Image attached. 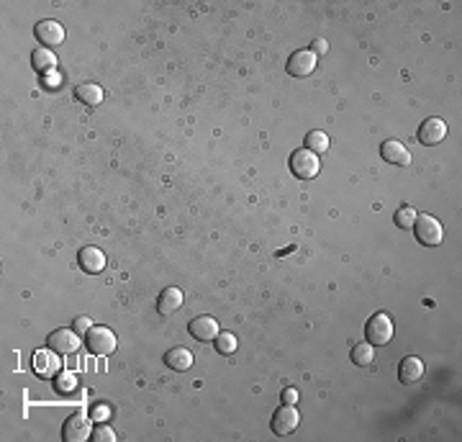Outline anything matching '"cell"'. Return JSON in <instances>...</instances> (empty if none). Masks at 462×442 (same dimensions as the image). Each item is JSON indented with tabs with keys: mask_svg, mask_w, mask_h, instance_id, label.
I'll use <instances>...</instances> for the list:
<instances>
[{
	"mask_svg": "<svg viewBox=\"0 0 462 442\" xmlns=\"http://www.w3.org/2000/svg\"><path fill=\"white\" fill-rule=\"evenodd\" d=\"M306 149H308V152H313L316 157H319V154H324L329 149V136L324 134V131H311V134L306 136Z\"/></svg>",
	"mask_w": 462,
	"mask_h": 442,
	"instance_id": "cell-21",
	"label": "cell"
},
{
	"mask_svg": "<svg viewBox=\"0 0 462 442\" xmlns=\"http://www.w3.org/2000/svg\"><path fill=\"white\" fill-rule=\"evenodd\" d=\"M90 329H92L90 319H88V316H77V319H75V332H77V334H88Z\"/></svg>",
	"mask_w": 462,
	"mask_h": 442,
	"instance_id": "cell-27",
	"label": "cell"
},
{
	"mask_svg": "<svg viewBox=\"0 0 462 442\" xmlns=\"http://www.w3.org/2000/svg\"><path fill=\"white\" fill-rule=\"evenodd\" d=\"M165 363H167L172 370H188V368L193 366V355H190V350L185 347H172L165 355Z\"/></svg>",
	"mask_w": 462,
	"mask_h": 442,
	"instance_id": "cell-18",
	"label": "cell"
},
{
	"mask_svg": "<svg viewBox=\"0 0 462 442\" xmlns=\"http://www.w3.org/2000/svg\"><path fill=\"white\" fill-rule=\"evenodd\" d=\"M236 347H239V342L231 332H219V337H216V352L219 355H234Z\"/></svg>",
	"mask_w": 462,
	"mask_h": 442,
	"instance_id": "cell-22",
	"label": "cell"
},
{
	"mask_svg": "<svg viewBox=\"0 0 462 442\" xmlns=\"http://www.w3.org/2000/svg\"><path fill=\"white\" fill-rule=\"evenodd\" d=\"M90 440H95V442H113V440H116V432H113L110 427H106V425L92 427V437H90Z\"/></svg>",
	"mask_w": 462,
	"mask_h": 442,
	"instance_id": "cell-25",
	"label": "cell"
},
{
	"mask_svg": "<svg viewBox=\"0 0 462 442\" xmlns=\"http://www.w3.org/2000/svg\"><path fill=\"white\" fill-rule=\"evenodd\" d=\"M34 36L44 44V49H49V47H57V44L65 42V28H62V24H57V21L44 18V21H39V24L34 26Z\"/></svg>",
	"mask_w": 462,
	"mask_h": 442,
	"instance_id": "cell-8",
	"label": "cell"
},
{
	"mask_svg": "<svg viewBox=\"0 0 462 442\" xmlns=\"http://www.w3.org/2000/svg\"><path fill=\"white\" fill-rule=\"evenodd\" d=\"M413 231H416V239L427 247H437L442 245V237H445V229H442V221H437L429 213H419L416 221H413Z\"/></svg>",
	"mask_w": 462,
	"mask_h": 442,
	"instance_id": "cell-1",
	"label": "cell"
},
{
	"mask_svg": "<svg viewBox=\"0 0 462 442\" xmlns=\"http://www.w3.org/2000/svg\"><path fill=\"white\" fill-rule=\"evenodd\" d=\"M47 347L54 350L57 355H72V352H77V347H80V337H77L75 329H54L47 337Z\"/></svg>",
	"mask_w": 462,
	"mask_h": 442,
	"instance_id": "cell-7",
	"label": "cell"
},
{
	"mask_svg": "<svg viewBox=\"0 0 462 442\" xmlns=\"http://www.w3.org/2000/svg\"><path fill=\"white\" fill-rule=\"evenodd\" d=\"M92 437V417L85 411H77L62 425V440L65 442H85Z\"/></svg>",
	"mask_w": 462,
	"mask_h": 442,
	"instance_id": "cell-3",
	"label": "cell"
},
{
	"mask_svg": "<svg viewBox=\"0 0 462 442\" xmlns=\"http://www.w3.org/2000/svg\"><path fill=\"white\" fill-rule=\"evenodd\" d=\"M283 404H298V391H295V388H286V391H283Z\"/></svg>",
	"mask_w": 462,
	"mask_h": 442,
	"instance_id": "cell-29",
	"label": "cell"
},
{
	"mask_svg": "<svg viewBox=\"0 0 462 442\" xmlns=\"http://www.w3.org/2000/svg\"><path fill=\"white\" fill-rule=\"evenodd\" d=\"M54 386H57V391H59V393L75 391V386H77L75 373H67V370H59V373H57V381H54Z\"/></svg>",
	"mask_w": 462,
	"mask_h": 442,
	"instance_id": "cell-23",
	"label": "cell"
},
{
	"mask_svg": "<svg viewBox=\"0 0 462 442\" xmlns=\"http://www.w3.org/2000/svg\"><path fill=\"white\" fill-rule=\"evenodd\" d=\"M316 62H319V57H316L311 49H303V51H295L293 57L288 60L286 69L293 77H308L313 69H316Z\"/></svg>",
	"mask_w": 462,
	"mask_h": 442,
	"instance_id": "cell-9",
	"label": "cell"
},
{
	"mask_svg": "<svg viewBox=\"0 0 462 442\" xmlns=\"http://www.w3.org/2000/svg\"><path fill=\"white\" fill-rule=\"evenodd\" d=\"M398 378H401V383H406V386L419 383L421 378H424V363H421L419 357H404L401 366H398Z\"/></svg>",
	"mask_w": 462,
	"mask_h": 442,
	"instance_id": "cell-16",
	"label": "cell"
},
{
	"mask_svg": "<svg viewBox=\"0 0 462 442\" xmlns=\"http://www.w3.org/2000/svg\"><path fill=\"white\" fill-rule=\"evenodd\" d=\"M85 347L95 357L110 355V352L116 350V334H113L108 327H92V329L85 334Z\"/></svg>",
	"mask_w": 462,
	"mask_h": 442,
	"instance_id": "cell-4",
	"label": "cell"
},
{
	"mask_svg": "<svg viewBox=\"0 0 462 442\" xmlns=\"http://www.w3.org/2000/svg\"><path fill=\"white\" fill-rule=\"evenodd\" d=\"M349 357H352L354 366H372V360H375V347L370 345V342H362V345H354L352 352H349Z\"/></svg>",
	"mask_w": 462,
	"mask_h": 442,
	"instance_id": "cell-20",
	"label": "cell"
},
{
	"mask_svg": "<svg viewBox=\"0 0 462 442\" xmlns=\"http://www.w3.org/2000/svg\"><path fill=\"white\" fill-rule=\"evenodd\" d=\"M183 290L175 288V286H167V288L162 290L160 298H157V311H160L162 316H170L175 314V311H180V306H183Z\"/></svg>",
	"mask_w": 462,
	"mask_h": 442,
	"instance_id": "cell-14",
	"label": "cell"
},
{
	"mask_svg": "<svg viewBox=\"0 0 462 442\" xmlns=\"http://www.w3.org/2000/svg\"><path fill=\"white\" fill-rule=\"evenodd\" d=\"M298 425H301V414H298V409H295L293 404H283V407L272 414V432L280 434V437L293 434Z\"/></svg>",
	"mask_w": 462,
	"mask_h": 442,
	"instance_id": "cell-6",
	"label": "cell"
},
{
	"mask_svg": "<svg viewBox=\"0 0 462 442\" xmlns=\"http://www.w3.org/2000/svg\"><path fill=\"white\" fill-rule=\"evenodd\" d=\"M416 216H419V213L413 211L411 206H404V208H398V211H395V224H398L401 229H411Z\"/></svg>",
	"mask_w": 462,
	"mask_h": 442,
	"instance_id": "cell-24",
	"label": "cell"
},
{
	"mask_svg": "<svg viewBox=\"0 0 462 442\" xmlns=\"http://www.w3.org/2000/svg\"><path fill=\"white\" fill-rule=\"evenodd\" d=\"M188 332H190L198 342H211L219 337V322H216L213 316H198V319L190 322Z\"/></svg>",
	"mask_w": 462,
	"mask_h": 442,
	"instance_id": "cell-12",
	"label": "cell"
},
{
	"mask_svg": "<svg viewBox=\"0 0 462 442\" xmlns=\"http://www.w3.org/2000/svg\"><path fill=\"white\" fill-rule=\"evenodd\" d=\"M31 366H34V373L39 375V378H51V375L59 373V366H62V363H59L57 352L47 347V350H39V352H36Z\"/></svg>",
	"mask_w": 462,
	"mask_h": 442,
	"instance_id": "cell-11",
	"label": "cell"
},
{
	"mask_svg": "<svg viewBox=\"0 0 462 442\" xmlns=\"http://www.w3.org/2000/svg\"><path fill=\"white\" fill-rule=\"evenodd\" d=\"M327 49H329L327 39H313L311 51H313V54H316V57H321V54H327Z\"/></svg>",
	"mask_w": 462,
	"mask_h": 442,
	"instance_id": "cell-28",
	"label": "cell"
},
{
	"mask_svg": "<svg viewBox=\"0 0 462 442\" xmlns=\"http://www.w3.org/2000/svg\"><path fill=\"white\" fill-rule=\"evenodd\" d=\"M108 414H110V407H108V404H98V407H95V409L90 411L92 422H106V419H108Z\"/></svg>",
	"mask_w": 462,
	"mask_h": 442,
	"instance_id": "cell-26",
	"label": "cell"
},
{
	"mask_svg": "<svg viewBox=\"0 0 462 442\" xmlns=\"http://www.w3.org/2000/svg\"><path fill=\"white\" fill-rule=\"evenodd\" d=\"M77 263H80V268L85 272L95 275V272H101L106 268V255H103L98 247H83L80 255H77Z\"/></svg>",
	"mask_w": 462,
	"mask_h": 442,
	"instance_id": "cell-15",
	"label": "cell"
},
{
	"mask_svg": "<svg viewBox=\"0 0 462 442\" xmlns=\"http://www.w3.org/2000/svg\"><path fill=\"white\" fill-rule=\"evenodd\" d=\"M319 170H321V162L313 152H308V149L293 152V157H290V172H293L298 180H313L319 175Z\"/></svg>",
	"mask_w": 462,
	"mask_h": 442,
	"instance_id": "cell-5",
	"label": "cell"
},
{
	"mask_svg": "<svg viewBox=\"0 0 462 442\" xmlns=\"http://www.w3.org/2000/svg\"><path fill=\"white\" fill-rule=\"evenodd\" d=\"M393 322H390V316L388 314H375L370 316V322L365 324V337H368L370 345H375V347H383L388 342L393 340Z\"/></svg>",
	"mask_w": 462,
	"mask_h": 442,
	"instance_id": "cell-2",
	"label": "cell"
},
{
	"mask_svg": "<svg viewBox=\"0 0 462 442\" xmlns=\"http://www.w3.org/2000/svg\"><path fill=\"white\" fill-rule=\"evenodd\" d=\"M31 65H34L36 72H51V69L57 67V57L51 54L49 49H36L34 54H31Z\"/></svg>",
	"mask_w": 462,
	"mask_h": 442,
	"instance_id": "cell-19",
	"label": "cell"
},
{
	"mask_svg": "<svg viewBox=\"0 0 462 442\" xmlns=\"http://www.w3.org/2000/svg\"><path fill=\"white\" fill-rule=\"evenodd\" d=\"M75 98L85 106H98L103 101V88L95 83H80L75 88Z\"/></svg>",
	"mask_w": 462,
	"mask_h": 442,
	"instance_id": "cell-17",
	"label": "cell"
},
{
	"mask_svg": "<svg viewBox=\"0 0 462 442\" xmlns=\"http://www.w3.org/2000/svg\"><path fill=\"white\" fill-rule=\"evenodd\" d=\"M447 136V124L437 116H431V119H424L419 126V142L427 147H434L439 145L442 139Z\"/></svg>",
	"mask_w": 462,
	"mask_h": 442,
	"instance_id": "cell-10",
	"label": "cell"
},
{
	"mask_svg": "<svg viewBox=\"0 0 462 442\" xmlns=\"http://www.w3.org/2000/svg\"><path fill=\"white\" fill-rule=\"evenodd\" d=\"M380 157L386 162H390V165H409L411 162V154H409V149H406L398 139H386L383 145H380Z\"/></svg>",
	"mask_w": 462,
	"mask_h": 442,
	"instance_id": "cell-13",
	"label": "cell"
}]
</instances>
